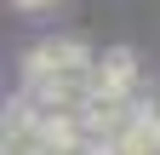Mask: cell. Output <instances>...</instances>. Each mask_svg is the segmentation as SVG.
I'll return each instance as SVG.
<instances>
[{"label": "cell", "instance_id": "1", "mask_svg": "<svg viewBox=\"0 0 160 155\" xmlns=\"http://www.w3.org/2000/svg\"><path fill=\"white\" fill-rule=\"evenodd\" d=\"M97 57L86 52V40H69V35H52L23 57V75L29 81H52V75H92Z\"/></svg>", "mask_w": 160, "mask_h": 155}, {"label": "cell", "instance_id": "2", "mask_svg": "<svg viewBox=\"0 0 160 155\" xmlns=\"http://www.w3.org/2000/svg\"><path fill=\"white\" fill-rule=\"evenodd\" d=\"M92 98L103 104H137V57L120 46V52H103L92 69Z\"/></svg>", "mask_w": 160, "mask_h": 155}, {"label": "cell", "instance_id": "3", "mask_svg": "<svg viewBox=\"0 0 160 155\" xmlns=\"http://www.w3.org/2000/svg\"><path fill=\"white\" fill-rule=\"evenodd\" d=\"M109 155H160V115H154V121H143V126H132Z\"/></svg>", "mask_w": 160, "mask_h": 155}, {"label": "cell", "instance_id": "4", "mask_svg": "<svg viewBox=\"0 0 160 155\" xmlns=\"http://www.w3.org/2000/svg\"><path fill=\"white\" fill-rule=\"evenodd\" d=\"M12 6H17V12H52L57 0H12Z\"/></svg>", "mask_w": 160, "mask_h": 155}]
</instances>
